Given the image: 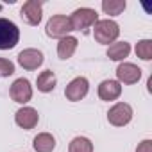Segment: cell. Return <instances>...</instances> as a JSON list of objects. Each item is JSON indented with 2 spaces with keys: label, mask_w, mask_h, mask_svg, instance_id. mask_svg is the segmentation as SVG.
Masks as SVG:
<instances>
[{
  "label": "cell",
  "mask_w": 152,
  "mask_h": 152,
  "mask_svg": "<svg viewBox=\"0 0 152 152\" xmlns=\"http://www.w3.org/2000/svg\"><path fill=\"white\" fill-rule=\"evenodd\" d=\"M118 36H120V25L115 20L106 18V20H99L93 25V38L97 43L109 45V43H115Z\"/></svg>",
  "instance_id": "obj_1"
},
{
  "label": "cell",
  "mask_w": 152,
  "mask_h": 152,
  "mask_svg": "<svg viewBox=\"0 0 152 152\" xmlns=\"http://www.w3.org/2000/svg\"><path fill=\"white\" fill-rule=\"evenodd\" d=\"M70 23L73 31H83L84 34L88 32V29H91L97 22H99V13L91 7H81V9H75L72 13Z\"/></svg>",
  "instance_id": "obj_2"
},
{
  "label": "cell",
  "mask_w": 152,
  "mask_h": 152,
  "mask_svg": "<svg viewBox=\"0 0 152 152\" xmlns=\"http://www.w3.org/2000/svg\"><path fill=\"white\" fill-rule=\"evenodd\" d=\"M20 41V29L15 22L0 18V50H11Z\"/></svg>",
  "instance_id": "obj_3"
},
{
  "label": "cell",
  "mask_w": 152,
  "mask_h": 152,
  "mask_svg": "<svg viewBox=\"0 0 152 152\" xmlns=\"http://www.w3.org/2000/svg\"><path fill=\"white\" fill-rule=\"evenodd\" d=\"M72 23H70V18L64 16V15H54L47 25H45V32L48 38H54V39H61L64 36H70L72 32Z\"/></svg>",
  "instance_id": "obj_4"
},
{
  "label": "cell",
  "mask_w": 152,
  "mask_h": 152,
  "mask_svg": "<svg viewBox=\"0 0 152 152\" xmlns=\"http://www.w3.org/2000/svg\"><path fill=\"white\" fill-rule=\"evenodd\" d=\"M132 107L127 102H116L107 111V122L115 127H124L132 120Z\"/></svg>",
  "instance_id": "obj_5"
},
{
  "label": "cell",
  "mask_w": 152,
  "mask_h": 152,
  "mask_svg": "<svg viewBox=\"0 0 152 152\" xmlns=\"http://www.w3.org/2000/svg\"><path fill=\"white\" fill-rule=\"evenodd\" d=\"M88 91H90V81L86 77H75L66 84L64 97L70 102H79L88 95Z\"/></svg>",
  "instance_id": "obj_6"
},
{
  "label": "cell",
  "mask_w": 152,
  "mask_h": 152,
  "mask_svg": "<svg viewBox=\"0 0 152 152\" xmlns=\"http://www.w3.org/2000/svg\"><path fill=\"white\" fill-rule=\"evenodd\" d=\"M20 16L23 18L25 23L29 25H39L41 18H43V6L39 0H27L20 9Z\"/></svg>",
  "instance_id": "obj_7"
},
{
  "label": "cell",
  "mask_w": 152,
  "mask_h": 152,
  "mask_svg": "<svg viewBox=\"0 0 152 152\" xmlns=\"http://www.w3.org/2000/svg\"><path fill=\"white\" fill-rule=\"evenodd\" d=\"M9 95H11V99H13L15 102H18V104H27V102L32 99V86H31L29 79H23V77L16 79V81L11 84V88H9Z\"/></svg>",
  "instance_id": "obj_8"
},
{
  "label": "cell",
  "mask_w": 152,
  "mask_h": 152,
  "mask_svg": "<svg viewBox=\"0 0 152 152\" xmlns=\"http://www.w3.org/2000/svg\"><path fill=\"white\" fill-rule=\"evenodd\" d=\"M116 79L120 84H136L141 79V68L134 63H120L116 68Z\"/></svg>",
  "instance_id": "obj_9"
},
{
  "label": "cell",
  "mask_w": 152,
  "mask_h": 152,
  "mask_svg": "<svg viewBox=\"0 0 152 152\" xmlns=\"http://www.w3.org/2000/svg\"><path fill=\"white\" fill-rule=\"evenodd\" d=\"M43 52L38 48H25L18 54V64L23 70H38L43 64Z\"/></svg>",
  "instance_id": "obj_10"
},
{
  "label": "cell",
  "mask_w": 152,
  "mask_h": 152,
  "mask_svg": "<svg viewBox=\"0 0 152 152\" xmlns=\"http://www.w3.org/2000/svg\"><path fill=\"white\" fill-rule=\"evenodd\" d=\"M15 122H16L18 127H22V129H25V131H31V129H34V127L38 125L39 115H38V111H36L34 107L23 106V107H20V109L15 113Z\"/></svg>",
  "instance_id": "obj_11"
},
{
  "label": "cell",
  "mask_w": 152,
  "mask_h": 152,
  "mask_svg": "<svg viewBox=\"0 0 152 152\" xmlns=\"http://www.w3.org/2000/svg\"><path fill=\"white\" fill-rule=\"evenodd\" d=\"M122 95V84L115 79H106L99 84V97L100 100H106V102H111V100H116L118 97Z\"/></svg>",
  "instance_id": "obj_12"
},
{
  "label": "cell",
  "mask_w": 152,
  "mask_h": 152,
  "mask_svg": "<svg viewBox=\"0 0 152 152\" xmlns=\"http://www.w3.org/2000/svg\"><path fill=\"white\" fill-rule=\"evenodd\" d=\"M77 45H79V39L75 38V36H64L59 39L57 43V56L61 59H70L75 50H77Z\"/></svg>",
  "instance_id": "obj_13"
},
{
  "label": "cell",
  "mask_w": 152,
  "mask_h": 152,
  "mask_svg": "<svg viewBox=\"0 0 152 152\" xmlns=\"http://www.w3.org/2000/svg\"><path fill=\"white\" fill-rule=\"evenodd\" d=\"M32 147L36 152H52L56 148V138L50 132H39L32 140Z\"/></svg>",
  "instance_id": "obj_14"
},
{
  "label": "cell",
  "mask_w": 152,
  "mask_h": 152,
  "mask_svg": "<svg viewBox=\"0 0 152 152\" xmlns=\"http://www.w3.org/2000/svg\"><path fill=\"white\" fill-rule=\"evenodd\" d=\"M56 84H57V79H56V73H54L52 70L41 72V73L38 75V79H36V86H38V90H39L41 93H50V91H54Z\"/></svg>",
  "instance_id": "obj_15"
},
{
  "label": "cell",
  "mask_w": 152,
  "mask_h": 152,
  "mask_svg": "<svg viewBox=\"0 0 152 152\" xmlns=\"http://www.w3.org/2000/svg\"><path fill=\"white\" fill-rule=\"evenodd\" d=\"M131 54V45L127 41H115L107 48V57L111 61H124Z\"/></svg>",
  "instance_id": "obj_16"
},
{
  "label": "cell",
  "mask_w": 152,
  "mask_h": 152,
  "mask_svg": "<svg viewBox=\"0 0 152 152\" xmlns=\"http://www.w3.org/2000/svg\"><path fill=\"white\" fill-rule=\"evenodd\" d=\"M68 152H93V143L86 136H77L70 141Z\"/></svg>",
  "instance_id": "obj_17"
},
{
  "label": "cell",
  "mask_w": 152,
  "mask_h": 152,
  "mask_svg": "<svg viewBox=\"0 0 152 152\" xmlns=\"http://www.w3.org/2000/svg\"><path fill=\"white\" fill-rule=\"evenodd\" d=\"M102 11L109 16H118L125 11V0H102Z\"/></svg>",
  "instance_id": "obj_18"
},
{
  "label": "cell",
  "mask_w": 152,
  "mask_h": 152,
  "mask_svg": "<svg viewBox=\"0 0 152 152\" xmlns=\"http://www.w3.org/2000/svg\"><path fill=\"white\" fill-rule=\"evenodd\" d=\"M134 52L140 59L150 61L152 59V39H140L134 47Z\"/></svg>",
  "instance_id": "obj_19"
},
{
  "label": "cell",
  "mask_w": 152,
  "mask_h": 152,
  "mask_svg": "<svg viewBox=\"0 0 152 152\" xmlns=\"http://www.w3.org/2000/svg\"><path fill=\"white\" fill-rule=\"evenodd\" d=\"M13 73H15V63L9 61V59L0 57V79L9 77V75H13Z\"/></svg>",
  "instance_id": "obj_20"
},
{
  "label": "cell",
  "mask_w": 152,
  "mask_h": 152,
  "mask_svg": "<svg viewBox=\"0 0 152 152\" xmlns=\"http://www.w3.org/2000/svg\"><path fill=\"white\" fill-rule=\"evenodd\" d=\"M136 152H152V140H143L141 143H138Z\"/></svg>",
  "instance_id": "obj_21"
}]
</instances>
